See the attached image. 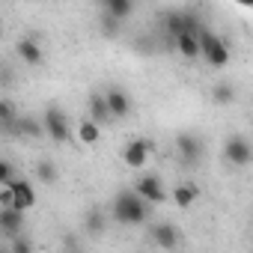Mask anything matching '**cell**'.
I'll use <instances>...</instances> for the list:
<instances>
[{
    "instance_id": "1",
    "label": "cell",
    "mask_w": 253,
    "mask_h": 253,
    "mask_svg": "<svg viewBox=\"0 0 253 253\" xmlns=\"http://www.w3.org/2000/svg\"><path fill=\"white\" fill-rule=\"evenodd\" d=\"M113 217L119 223L137 226V223H143L149 217V203L137 191H119L116 200H113Z\"/></svg>"
},
{
    "instance_id": "2",
    "label": "cell",
    "mask_w": 253,
    "mask_h": 253,
    "mask_svg": "<svg viewBox=\"0 0 253 253\" xmlns=\"http://www.w3.org/2000/svg\"><path fill=\"white\" fill-rule=\"evenodd\" d=\"M200 48H203V57L209 60V66H214V69H223L226 63H229V48H226V42L220 39V36H214L211 30H200Z\"/></svg>"
},
{
    "instance_id": "3",
    "label": "cell",
    "mask_w": 253,
    "mask_h": 253,
    "mask_svg": "<svg viewBox=\"0 0 253 253\" xmlns=\"http://www.w3.org/2000/svg\"><path fill=\"white\" fill-rule=\"evenodd\" d=\"M42 125H45V134L51 137V140H57V143H63V140H69V119H66V113L60 110V107H45V113H42Z\"/></svg>"
},
{
    "instance_id": "4",
    "label": "cell",
    "mask_w": 253,
    "mask_h": 253,
    "mask_svg": "<svg viewBox=\"0 0 253 253\" xmlns=\"http://www.w3.org/2000/svg\"><path fill=\"white\" fill-rule=\"evenodd\" d=\"M223 158H226L232 167H247L250 158H253V149H250V143H247L244 137L232 134V137L223 143Z\"/></svg>"
},
{
    "instance_id": "5",
    "label": "cell",
    "mask_w": 253,
    "mask_h": 253,
    "mask_svg": "<svg viewBox=\"0 0 253 253\" xmlns=\"http://www.w3.org/2000/svg\"><path fill=\"white\" fill-rule=\"evenodd\" d=\"M176 149H179V158H182L188 167L200 164V158H203V143H200V137H194V134H188V131H182V134L176 137Z\"/></svg>"
},
{
    "instance_id": "6",
    "label": "cell",
    "mask_w": 253,
    "mask_h": 253,
    "mask_svg": "<svg viewBox=\"0 0 253 253\" xmlns=\"http://www.w3.org/2000/svg\"><path fill=\"white\" fill-rule=\"evenodd\" d=\"M137 194H140L146 203H152V206H155V203H164V197H167L161 179L152 176V173H143V176L137 179Z\"/></svg>"
},
{
    "instance_id": "7",
    "label": "cell",
    "mask_w": 253,
    "mask_h": 253,
    "mask_svg": "<svg viewBox=\"0 0 253 253\" xmlns=\"http://www.w3.org/2000/svg\"><path fill=\"white\" fill-rule=\"evenodd\" d=\"M0 229H3L6 238H18L24 232V211L21 209H3L0 211Z\"/></svg>"
},
{
    "instance_id": "8",
    "label": "cell",
    "mask_w": 253,
    "mask_h": 253,
    "mask_svg": "<svg viewBox=\"0 0 253 253\" xmlns=\"http://www.w3.org/2000/svg\"><path fill=\"white\" fill-rule=\"evenodd\" d=\"M9 191H12V197H15V209L30 211V209L36 206V191H33V185H30L27 179H15V182L9 185Z\"/></svg>"
},
{
    "instance_id": "9",
    "label": "cell",
    "mask_w": 253,
    "mask_h": 253,
    "mask_svg": "<svg viewBox=\"0 0 253 253\" xmlns=\"http://www.w3.org/2000/svg\"><path fill=\"white\" fill-rule=\"evenodd\" d=\"M149 140H131L128 146H125V152H122V158H125V164L128 167H146V161H149Z\"/></svg>"
},
{
    "instance_id": "10",
    "label": "cell",
    "mask_w": 253,
    "mask_h": 253,
    "mask_svg": "<svg viewBox=\"0 0 253 253\" xmlns=\"http://www.w3.org/2000/svg\"><path fill=\"white\" fill-rule=\"evenodd\" d=\"M104 98H107L110 116H116V119L128 116V110H131V101H128V95H125V89H119V86H110V89L104 92Z\"/></svg>"
},
{
    "instance_id": "11",
    "label": "cell",
    "mask_w": 253,
    "mask_h": 253,
    "mask_svg": "<svg viewBox=\"0 0 253 253\" xmlns=\"http://www.w3.org/2000/svg\"><path fill=\"white\" fill-rule=\"evenodd\" d=\"M152 238H155V244L158 247H164V250H173L176 244H179V229L173 226V223H158V226H152Z\"/></svg>"
},
{
    "instance_id": "12",
    "label": "cell",
    "mask_w": 253,
    "mask_h": 253,
    "mask_svg": "<svg viewBox=\"0 0 253 253\" xmlns=\"http://www.w3.org/2000/svg\"><path fill=\"white\" fill-rule=\"evenodd\" d=\"M89 119H92L95 125H104V122L113 119V116H110V107H107V98H104L101 92H92V95H89Z\"/></svg>"
},
{
    "instance_id": "13",
    "label": "cell",
    "mask_w": 253,
    "mask_h": 253,
    "mask_svg": "<svg viewBox=\"0 0 253 253\" xmlns=\"http://www.w3.org/2000/svg\"><path fill=\"white\" fill-rule=\"evenodd\" d=\"M176 48H179V54L188 57V60L200 57V54H203V48H200V33H182V36H176Z\"/></svg>"
},
{
    "instance_id": "14",
    "label": "cell",
    "mask_w": 253,
    "mask_h": 253,
    "mask_svg": "<svg viewBox=\"0 0 253 253\" xmlns=\"http://www.w3.org/2000/svg\"><path fill=\"white\" fill-rule=\"evenodd\" d=\"M197 197H200V188H197L194 182H182V185H176V188H173V200H176V206H179V209H188Z\"/></svg>"
},
{
    "instance_id": "15",
    "label": "cell",
    "mask_w": 253,
    "mask_h": 253,
    "mask_svg": "<svg viewBox=\"0 0 253 253\" xmlns=\"http://www.w3.org/2000/svg\"><path fill=\"white\" fill-rule=\"evenodd\" d=\"M18 57H21L24 63H30V66H39V63H42V48H39V42H36V39H21V42H18Z\"/></svg>"
},
{
    "instance_id": "16",
    "label": "cell",
    "mask_w": 253,
    "mask_h": 253,
    "mask_svg": "<svg viewBox=\"0 0 253 253\" xmlns=\"http://www.w3.org/2000/svg\"><path fill=\"white\" fill-rule=\"evenodd\" d=\"M104 12H107L110 21H122L125 15H131V3H128V0H107Z\"/></svg>"
},
{
    "instance_id": "17",
    "label": "cell",
    "mask_w": 253,
    "mask_h": 253,
    "mask_svg": "<svg viewBox=\"0 0 253 253\" xmlns=\"http://www.w3.org/2000/svg\"><path fill=\"white\" fill-rule=\"evenodd\" d=\"M98 134H101V125H95L92 119H84L78 125V137L81 143H98Z\"/></svg>"
},
{
    "instance_id": "18",
    "label": "cell",
    "mask_w": 253,
    "mask_h": 253,
    "mask_svg": "<svg viewBox=\"0 0 253 253\" xmlns=\"http://www.w3.org/2000/svg\"><path fill=\"white\" fill-rule=\"evenodd\" d=\"M15 131H18V134H27V137H39V134L45 131V125H39L36 119L24 116V119H18V125H15Z\"/></svg>"
},
{
    "instance_id": "19",
    "label": "cell",
    "mask_w": 253,
    "mask_h": 253,
    "mask_svg": "<svg viewBox=\"0 0 253 253\" xmlns=\"http://www.w3.org/2000/svg\"><path fill=\"white\" fill-rule=\"evenodd\" d=\"M211 98H214L217 104H229V101L235 98L232 84H214V86H211Z\"/></svg>"
},
{
    "instance_id": "20",
    "label": "cell",
    "mask_w": 253,
    "mask_h": 253,
    "mask_svg": "<svg viewBox=\"0 0 253 253\" xmlns=\"http://www.w3.org/2000/svg\"><path fill=\"white\" fill-rule=\"evenodd\" d=\"M36 176H39V182H45V185H54V182H57V167H54V161H39V167H36Z\"/></svg>"
},
{
    "instance_id": "21",
    "label": "cell",
    "mask_w": 253,
    "mask_h": 253,
    "mask_svg": "<svg viewBox=\"0 0 253 253\" xmlns=\"http://www.w3.org/2000/svg\"><path fill=\"white\" fill-rule=\"evenodd\" d=\"M0 122H3V128H6V131L15 128V110H12L9 101H0Z\"/></svg>"
},
{
    "instance_id": "22",
    "label": "cell",
    "mask_w": 253,
    "mask_h": 253,
    "mask_svg": "<svg viewBox=\"0 0 253 253\" xmlns=\"http://www.w3.org/2000/svg\"><path fill=\"white\" fill-rule=\"evenodd\" d=\"M9 247H12V253H33V244H30L24 235H18V238H9Z\"/></svg>"
},
{
    "instance_id": "23",
    "label": "cell",
    "mask_w": 253,
    "mask_h": 253,
    "mask_svg": "<svg viewBox=\"0 0 253 253\" xmlns=\"http://www.w3.org/2000/svg\"><path fill=\"white\" fill-rule=\"evenodd\" d=\"M86 229H89V232H101V229H104V217H101V211H89V217H86Z\"/></svg>"
},
{
    "instance_id": "24",
    "label": "cell",
    "mask_w": 253,
    "mask_h": 253,
    "mask_svg": "<svg viewBox=\"0 0 253 253\" xmlns=\"http://www.w3.org/2000/svg\"><path fill=\"white\" fill-rule=\"evenodd\" d=\"M15 179H12V164L9 161H3V164H0V185H3V188H9Z\"/></svg>"
},
{
    "instance_id": "25",
    "label": "cell",
    "mask_w": 253,
    "mask_h": 253,
    "mask_svg": "<svg viewBox=\"0 0 253 253\" xmlns=\"http://www.w3.org/2000/svg\"><path fill=\"white\" fill-rule=\"evenodd\" d=\"M0 253H12V247H9V244H6V247H0Z\"/></svg>"
}]
</instances>
